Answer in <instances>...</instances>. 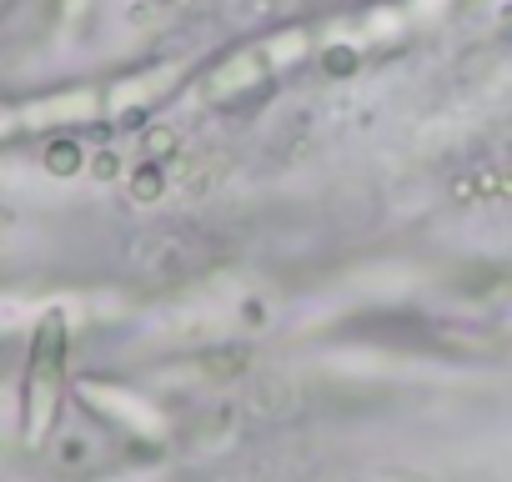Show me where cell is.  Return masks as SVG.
<instances>
[{
	"instance_id": "obj_1",
	"label": "cell",
	"mask_w": 512,
	"mask_h": 482,
	"mask_svg": "<svg viewBox=\"0 0 512 482\" xmlns=\"http://www.w3.org/2000/svg\"><path fill=\"white\" fill-rule=\"evenodd\" d=\"M61 397H66V322L61 312H46L36 337H31V357H26V382H21V442L41 447L61 417Z\"/></svg>"
}]
</instances>
